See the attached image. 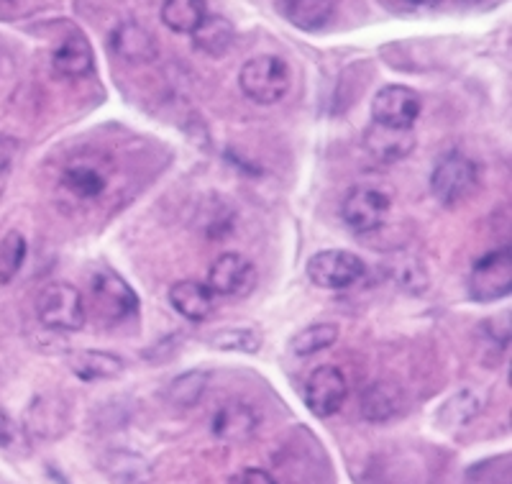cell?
Listing matches in <instances>:
<instances>
[{"instance_id":"obj_1","label":"cell","mask_w":512,"mask_h":484,"mask_svg":"<svg viewBox=\"0 0 512 484\" xmlns=\"http://www.w3.org/2000/svg\"><path fill=\"white\" fill-rule=\"evenodd\" d=\"M39 323L49 331L75 333L88 321V305L82 292L70 282H49L36 298Z\"/></svg>"},{"instance_id":"obj_2","label":"cell","mask_w":512,"mask_h":484,"mask_svg":"<svg viewBox=\"0 0 512 484\" xmlns=\"http://www.w3.org/2000/svg\"><path fill=\"white\" fill-rule=\"evenodd\" d=\"M239 88L246 98L259 105L277 103L290 90V67L285 59L259 54L241 67Z\"/></svg>"},{"instance_id":"obj_3","label":"cell","mask_w":512,"mask_h":484,"mask_svg":"<svg viewBox=\"0 0 512 484\" xmlns=\"http://www.w3.org/2000/svg\"><path fill=\"white\" fill-rule=\"evenodd\" d=\"M90 300L100 321L108 326L128 321L139 310V295L113 269H100L90 280Z\"/></svg>"},{"instance_id":"obj_4","label":"cell","mask_w":512,"mask_h":484,"mask_svg":"<svg viewBox=\"0 0 512 484\" xmlns=\"http://www.w3.org/2000/svg\"><path fill=\"white\" fill-rule=\"evenodd\" d=\"M477 182V164L464 157V154L451 152L436 164V170L431 175V190L438 203L454 208V205L464 203L466 198H472V193L477 190Z\"/></svg>"},{"instance_id":"obj_5","label":"cell","mask_w":512,"mask_h":484,"mask_svg":"<svg viewBox=\"0 0 512 484\" xmlns=\"http://www.w3.org/2000/svg\"><path fill=\"white\" fill-rule=\"evenodd\" d=\"M367 267L351 251H318L308 262V280L323 290H346L364 277Z\"/></svg>"},{"instance_id":"obj_6","label":"cell","mask_w":512,"mask_h":484,"mask_svg":"<svg viewBox=\"0 0 512 484\" xmlns=\"http://www.w3.org/2000/svg\"><path fill=\"white\" fill-rule=\"evenodd\" d=\"M346 397H349V382L344 372L338 367H318L310 372L303 387V400L308 410L318 418H331L338 410L344 408Z\"/></svg>"},{"instance_id":"obj_7","label":"cell","mask_w":512,"mask_h":484,"mask_svg":"<svg viewBox=\"0 0 512 484\" xmlns=\"http://www.w3.org/2000/svg\"><path fill=\"white\" fill-rule=\"evenodd\" d=\"M390 216V198L374 187H354L341 203V218L356 234H372Z\"/></svg>"},{"instance_id":"obj_8","label":"cell","mask_w":512,"mask_h":484,"mask_svg":"<svg viewBox=\"0 0 512 484\" xmlns=\"http://www.w3.org/2000/svg\"><path fill=\"white\" fill-rule=\"evenodd\" d=\"M256 287V267L236 251L221 254L208 269V290L221 298H246Z\"/></svg>"},{"instance_id":"obj_9","label":"cell","mask_w":512,"mask_h":484,"mask_svg":"<svg viewBox=\"0 0 512 484\" xmlns=\"http://www.w3.org/2000/svg\"><path fill=\"white\" fill-rule=\"evenodd\" d=\"M420 111H423V100L405 85H384L372 100V121L395 129H413Z\"/></svg>"},{"instance_id":"obj_10","label":"cell","mask_w":512,"mask_h":484,"mask_svg":"<svg viewBox=\"0 0 512 484\" xmlns=\"http://www.w3.org/2000/svg\"><path fill=\"white\" fill-rule=\"evenodd\" d=\"M512 285V262L510 249L489 251L474 264L472 277H469V287H472L474 300H500L502 295L510 292Z\"/></svg>"},{"instance_id":"obj_11","label":"cell","mask_w":512,"mask_h":484,"mask_svg":"<svg viewBox=\"0 0 512 484\" xmlns=\"http://www.w3.org/2000/svg\"><path fill=\"white\" fill-rule=\"evenodd\" d=\"M418 144L413 129H395V126H384V123L372 121L364 131V149L374 162L397 164L405 157H410Z\"/></svg>"},{"instance_id":"obj_12","label":"cell","mask_w":512,"mask_h":484,"mask_svg":"<svg viewBox=\"0 0 512 484\" xmlns=\"http://www.w3.org/2000/svg\"><path fill=\"white\" fill-rule=\"evenodd\" d=\"M361 418L369 423H390L405 415L408 410V395L395 382H374L361 392L359 400Z\"/></svg>"},{"instance_id":"obj_13","label":"cell","mask_w":512,"mask_h":484,"mask_svg":"<svg viewBox=\"0 0 512 484\" xmlns=\"http://www.w3.org/2000/svg\"><path fill=\"white\" fill-rule=\"evenodd\" d=\"M256 426H259V415H256L254 408L244 403H228L218 408V413L213 415L210 431H213L218 441L241 444V441H249L254 436Z\"/></svg>"},{"instance_id":"obj_14","label":"cell","mask_w":512,"mask_h":484,"mask_svg":"<svg viewBox=\"0 0 512 484\" xmlns=\"http://www.w3.org/2000/svg\"><path fill=\"white\" fill-rule=\"evenodd\" d=\"M111 47L118 57L131 62V65H144V62H152L157 57V41L136 21H123L116 26L111 36Z\"/></svg>"},{"instance_id":"obj_15","label":"cell","mask_w":512,"mask_h":484,"mask_svg":"<svg viewBox=\"0 0 512 484\" xmlns=\"http://www.w3.org/2000/svg\"><path fill=\"white\" fill-rule=\"evenodd\" d=\"M169 303L182 318L192 323L208 321L216 303H213V292L208 290V285H200L195 280H180L169 287Z\"/></svg>"},{"instance_id":"obj_16","label":"cell","mask_w":512,"mask_h":484,"mask_svg":"<svg viewBox=\"0 0 512 484\" xmlns=\"http://www.w3.org/2000/svg\"><path fill=\"white\" fill-rule=\"evenodd\" d=\"M338 0H277V11L300 31H318L336 13Z\"/></svg>"},{"instance_id":"obj_17","label":"cell","mask_w":512,"mask_h":484,"mask_svg":"<svg viewBox=\"0 0 512 484\" xmlns=\"http://www.w3.org/2000/svg\"><path fill=\"white\" fill-rule=\"evenodd\" d=\"M70 367L75 372V377H80L82 382H100V380H113V377H121L126 364H123L121 356L111 354V351H98V349H85L72 354Z\"/></svg>"},{"instance_id":"obj_18","label":"cell","mask_w":512,"mask_h":484,"mask_svg":"<svg viewBox=\"0 0 512 484\" xmlns=\"http://www.w3.org/2000/svg\"><path fill=\"white\" fill-rule=\"evenodd\" d=\"M192 44L195 49L208 57H223V54L231 52L233 39H236V31L233 24L223 16H205L198 24V29L192 31Z\"/></svg>"},{"instance_id":"obj_19","label":"cell","mask_w":512,"mask_h":484,"mask_svg":"<svg viewBox=\"0 0 512 484\" xmlns=\"http://www.w3.org/2000/svg\"><path fill=\"white\" fill-rule=\"evenodd\" d=\"M62 187L80 200H95L105 193L108 177L95 162H72L62 172Z\"/></svg>"},{"instance_id":"obj_20","label":"cell","mask_w":512,"mask_h":484,"mask_svg":"<svg viewBox=\"0 0 512 484\" xmlns=\"http://www.w3.org/2000/svg\"><path fill=\"white\" fill-rule=\"evenodd\" d=\"M54 70L62 77H85L93 70V49L82 34H72L54 52Z\"/></svg>"},{"instance_id":"obj_21","label":"cell","mask_w":512,"mask_h":484,"mask_svg":"<svg viewBox=\"0 0 512 484\" xmlns=\"http://www.w3.org/2000/svg\"><path fill=\"white\" fill-rule=\"evenodd\" d=\"M205 16V0H164L159 11L162 24L175 34H192Z\"/></svg>"},{"instance_id":"obj_22","label":"cell","mask_w":512,"mask_h":484,"mask_svg":"<svg viewBox=\"0 0 512 484\" xmlns=\"http://www.w3.org/2000/svg\"><path fill=\"white\" fill-rule=\"evenodd\" d=\"M210 374L200 372V369H192V372L180 374L175 380L169 382L167 387V400L177 408H192L203 400L205 390H208Z\"/></svg>"},{"instance_id":"obj_23","label":"cell","mask_w":512,"mask_h":484,"mask_svg":"<svg viewBox=\"0 0 512 484\" xmlns=\"http://www.w3.org/2000/svg\"><path fill=\"white\" fill-rule=\"evenodd\" d=\"M341 336V328L336 323H315V326L303 328V331L292 336L290 351L295 356H313L318 351L331 349Z\"/></svg>"},{"instance_id":"obj_24","label":"cell","mask_w":512,"mask_h":484,"mask_svg":"<svg viewBox=\"0 0 512 484\" xmlns=\"http://www.w3.org/2000/svg\"><path fill=\"white\" fill-rule=\"evenodd\" d=\"M479 408H482L479 397L472 390H461L438 410V423L448 431H456V428H464L469 420L477 418Z\"/></svg>"},{"instance_id":"obj_25","label":"cell","mask_w":512,"mask_h":484,"mask_svg":"<svg viewBox=\"0 0 512 484\" xmlns=\"http://www.w3.org/2000/svg\"><path fill=\"white\" fill-rule=\"evenodd\" d=\"M26 239L18 231L3 236L0 241V285H8L18 275V269L24 267L26 259Z\"/></svg>"},{"instance_id":"obj_26","label":"cell","mask_w":512,"mask_h":484,"mask_svg":"<svg viewBox=\"0 0 512 484\" xmlns=\"http://www.w3.org/2000/svg\"><path fill=\"white\" fill-rule=\"evenodd\" d=\"M210 344L221 351H241V354H256L262 349V333L254 328H221L210 339Z\"/></svg>"},{"instance_id":"obj_27","label":"cell","mask_w":512,"mask_h":484,"mask_svg":"<svg viewBox=\"0 0 512 484\" xmlns=\"http://www.w3.org/2000/svg\"><path fill=\"white\" fill-rule=\"evenodd\" d=\"M228 484H277V482H274V477L267 472V469L246 467L241 469V472L233 474V477L228 479Z\"/></svg>"},{"instance_id":"obj_28","label":"cell","mask_w":512,"mask_h":484,"mask_svg":"<svg viewBox=\"0 0 512 484\" xmlns=\"http://www.w3.org/2000/svg\"><path fill=\"white\" fill-rule=\"evenodd\" d=\"M16 438L18 431L13 426V420L6 413H0V449H11L16 444Z\"/></svg>"},{"instance_id":"obj_29","label":"cell","mask_w":512,"mask_h":484,"mask_svg":"<svg viewBox=\"0 0 512 484\" xmlns=\"http://www.w3.org/2000/svg\"><path fill=\"white\" fill-rule=\"evenodd\" d=\"M18 154V141L11 136H0V170H6Z\"/></svg>"},{"instance_id":"obj_30","label":"cell","mask_w":512,"mask_h":484,"mask_svg":"<svg viewBox=\"0 0 512 484\" xmlns=\"http://www.w3.org/2000/svg\"><path fill=\"white\" fill-rule=\"evenodd\" d=\"M402 3H405L408 8H433L438 6L441 0H402Z\"/></svg>"}]
</instances>
